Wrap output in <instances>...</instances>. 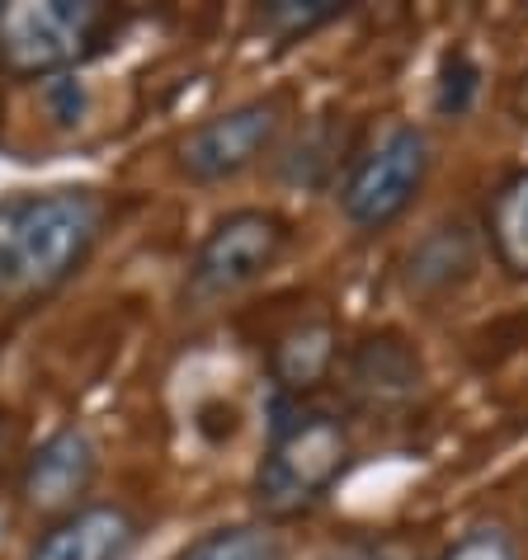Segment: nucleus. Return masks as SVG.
Listing matches in <instances>:
<instances>
[{
	"label": "nucleus",
	"mask_w": 528,
	"mask_h": 560,
	"mask_svg": "<svg viewBox=\"0 0 528 560\" xmlns=\"http://www.w3.org/2000/svg\"><path fill=\"white\" fill-rule=\"evenodd\" d=\"M108 226L95 189L10 194L0 203V306H34L85 269Z\"/></svg>",
	"instance_id": "f257e3e1"
},
{
	"label": "nucleus",
	"mask_w": 528,
	"mask_h": 560,
	"mask_svg": "<svg viewBox=\"0 0 528 560\" xmlns=\"http://www.w3.org/2000/svg\"><path fill=\"white\" fill-rule=\"evenodd\" d=\"M349 457H354V443L340 415L307 406V400L278 406L269 447H264L251 480V500L260 509V518L274 527L312 513L335 490V480L345 476Z\"/></svg>",
	"instance_id": "f03ea898"
},
{
	"label": "nucleus",
	"mask_w": 528,
	"mask_h": 560,
	"mask_svg": "<svg viewBox=\"0 0 528 560\" xmlns=\"http://www.w3.org/2000/svg\"><path fill=\"white\" fill-rule=\"evenodd\" d=\"M128 14L100 0H10L0 5V75L57 81L114 48Z\"/></svg>",
	"instance_id": "7ed1b4c3"
},
{
	"label": "nucleus",
	"mask_w": 528,
	"mask_h": 560,
	"mask_svg": "<svg viewBox=\"0 0 528 560\" xmlns=\"http://www.w3.org/2000/svg\"><path fill=\"white\" fill-rule=\"evenodd\" d=\"M429 175V137L415 122H397L349 165L340 184V208L354 231H382L415 203Z\"/></svg>",
	"instance_id": "20e7f679"
},
{
	"label": "nucleus",
	"mask_w": 528,
	"mask_h": 560,
	"mask_svg": "<svg viewBox=\"0 0 528 560\" xmlns=\"http://www.w3.org/2000/svg\"><path fill=\"white\" fill-rule=\"evenodd\" d=\"M288 241H292L288 222L269 208L227 212L222 222H213L204 245L194 250L190 298L194 302H217V298H231V292L260 283V278L284 259Z\"/></svg>",
	"instance_id": "39448f33"
},
{
	"label": "nucleus",
	"mask_w": 528,
	"mask_h": 560,
	"mask_svg": "<svg viewBox=\"0 0 528 560\" xmlns=\"http://www.w3.org/2000/svg\"><path fill=\"white\" fill-rule=\"evenodd\" d=\"M284 122H288V108L278 95L245 100L237 108H227V114H213L198 128H190V137L180 142V170L194 184L237 179L274 151V142L284 137Z\"/></svg>",
	"instance_id": "423d86ee"
},
{
	"label": "nucleus",
	"mask_w": 528,
	"mask_h": 560,
	"mask_svg": "<svg viewBox=\"0 0 528 560\" xmlns=\"http://www.w3.org/2000/svg\"><path fill=\"white\" fill-rule=\"evenodd\" d=\"M100 476V447L85 429H57L48 433L34 453L24 457L20 471V504L43 518H67L85 504L90 486Z\"/></svg>",
	"instance_id": "0eeeda50"
},
{
	"label": "nucleus",
	"mask_w": 528,
	"mask_h": 560,
	"mask_svg": "<svg viewBox=\"0 0 528 560\" xmlns=\"http://www.w3.org/2000/svg\"><path fill=\"white\" fill-rule=\"evenodd\" d=\"M340 382L364 415H397L425 392V363L406 335L378 330L349 349Z\"/></svg>",
	"instance_id": "6e6552de"
},
{
	"label": "nucleus",
	"mask_w": 528,
	"mask_h": 560,
	"mask_svg": "<svg viewBox=\"0 0 528 560\" xmlns=\"http://www.w3.org/2000/svg\"><path fill=\"white\" fill-rule=\"evenodd\" d=\"M142 541V518L128 504H81L53 518L28 547V560H133Z\"/></svg>",
	"instance_id": "1a4fd4ad"
},
{
	"label": "nucleus",
	"mask_w": 528,
	"mask_h": 560,
	"mask_svg": "<svg viewBox=\"0 0 528 560\" xmlns=\"http://www.w3.org/2000/svg\"><path fill=\"white\" fill-rule=\"evenodd\" d=\"M335 363H340V335L325 316L292 325V330L278 335V345L269 349V372H274L278 392L298 396V400L307 392H317L321 382H331Z\"/></svg>",
	"instance_id": "9d476101"
},
{
	"label": "nucleus",
	"mask_w": 528,
	"mask_h": 560,
	"mask_svg": "<svg viewBox=\"0 0 528 560\" xmlns=\"http://www.w3.org/2000/svg\"><path fill=\"white\" fill-rule=\"evenodd\" d=\"M349 151H354V132L345 118L335 114L312 118L278 155V179L298 184V189H325L340 175V165H354Z\"/></svg>",
	"instance_id": "9b49d317"
},
{
	"label": "nucleus",
	"mask_w": 528,
	"mask_h": 560,
	"mask_svg": "<svg viewBox=\"0 0 528 560\" xmlns=\"http://www.w3.org/2000/svg\"><path fill=\"white\" fill-rule=\"evenodd\" d=\"M472 269H477L472 231L462 222H444L425 241H415V250L406 259V288L421 292V298H444V292L468 283Z\"/></svg>",
	"instance_id": "f8f14e48"
},
{
	"label": "nucleus",
	"mask_w": 528,
	"mask_h": 560,
	"mask_svg": "<svg viewBox=\"0 0 528 560\" xmlns=\"http://www.w3.org/2000/svg\"><path fill=\"white\" fill-rule=\"evenodd\" d=\"M486 236L509 278H528V170L495 184L486 203Z\"/></svg>",
	"instance_id": "ddd939ff"
},
{
	"label": "nucleus",
	"mask_w": 528,
	"mask_h": 560,
	"mask_svg": "<svg viewBox=\"0 0 528 560\" xmlns=\"http://www.w3.org/2000/svg\"><path fill=\"white\" fill-rule=\"evenodd\" d=\"M175 560H288V541L269 523H231L190 541Z\"/></svg>",
	"instance_id": "4468645a"
},
{
	"label": "nucleus",
	"mask_w": 528,
	"mask_h": 560,
	"mask_svg": "<svg viewBox=\"0 0 528 560\" xmlns=\"http://www.w3.org/2000/svg\"><path fill=\"white\" fill-rule=\"evenodd\" d=\"M345 20V5L340 0H269V5L255 10L260 34H269L278 43H298L317 28Z\"/></svg>",
	"instance_id": "2eb2a0df"
},
{
	"label": "nucleus",
	"mask_w": 528,
	"mask_h": 560,
	"mask_svg": "<svg viewBox=\"0 0 528 560\" xmlns=\"http://www.w3.org/2000/svg\"><path fill=\"white\" fill-rule=\"evenodd\" d=\"M481 90V71L468 52H448L444 57V71H439V90H434V108H439L444 118H462L472 108Z\"/></svg>",
	"instance_id": "dca6fc26"
},
{
	"label": "nucleus",
	"mask_w": 528,
	"mask_h": 560,
	"mask_svg": "<svg viewBox=\"0 0 528 560\" xmlns=\"http://www.w3.org/2000/svg\"><path fill=\"white\" fill-rule=\"evenodd\" d=\"M444 560H519V551H515V537H509L505 527L486 523V527L462 533L454 547L444 551Z\"/></svg>",
	"instance_id": "f3484780"
},
{
	"label": "nucleus",
	"mask_w": 528,
	"mask_h": 560,
	"mask_svg": "<svg viewBox=\"0 0 528 560\" xmlns=\"http://www.w3.org/2000/svg\"><path fill=\"white\" fill-rule=\"evenodd\" d=\"M43 100H48L57 122H81V114H85V85L76 81V75H57V81H48Z\"/></svg>",
	"instance_id": "a211bd4d"
},
{
	"label": "nucleus",
	"mask_w": 528,
	"mask_h": 560,
	"mask_svg": "<svg viewBox=\"0 0 528 560\" xmlns=\"http://www.w3.org/2000/svg\"><path fill=\"white\" fill-rule=\"evenodd\" d=\"M321 560H401V551L392 541H378V537H349V541H340V547L325 551Z\"/></svg>",
	"instance_id": "6ab92c4d"
},
{
	"label": "nucleus",
	"mask_w": 528,
	"mask_h": 560,
	"mask_svg": "<svg viewBox=\"0 0 528 560\" xmlns=\"http://www.w3.org/2000/svg\"><path fill=\"white\" fill-rule=\"evenodd\" d=\"M14 453H20V419L14 415H5L0 410V476L10 471V462H14Z\"/></svg>",
	"instance_id": "aec40b11"
},
{
	"label": "nucleus",
	"mask_w": 528,
	"mask_h": 560,
	"mask_svg": "<svg viewBox=\"0 0 528 560\" xmlns=\"http://www.w3.org/2000/svg\"><path fill=\"white\" fill-rule=\"evenodd\" d=\"M509 108H515V118L528 122V71L519 75V85H515V100H509Z\"/></svg>",
	"instance_id": "412c9836"
}]
</instances>
